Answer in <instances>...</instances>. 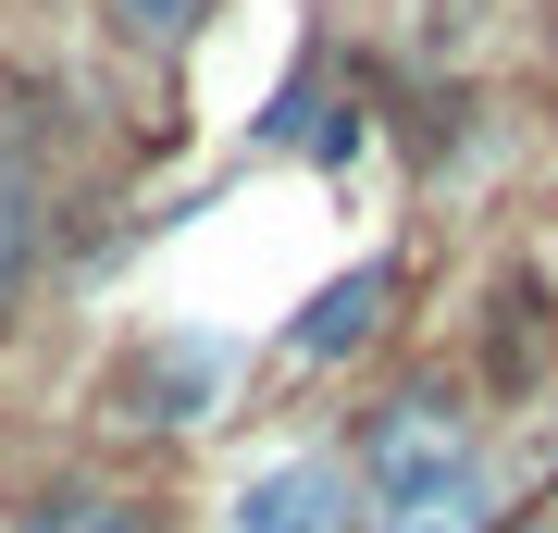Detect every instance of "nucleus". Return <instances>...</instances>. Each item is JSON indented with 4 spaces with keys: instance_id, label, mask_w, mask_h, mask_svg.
Masks as SVG:
<instances>
[{
    "instance_id": "obj_1",
    "label": "nucleus",
    "mask_w": 558,
    "mask_h": 533,
    "mask_svg": "<svg viewBox=\"0 0 558 533\" xmlns=\"http://www.w3.org/2000/svg\"><path fill=\"white\" fill-rule=\"evenodd\" d=\"M223 385H236V348H223V336H149L137 360H124V422L186 435V422L223 410Z\"/></svg>"
},
{
    "instance_id": "obj_2",
    "label": "nucleus",
    "mask_w": 558,
    "mask_h": 533,
    "mask_svg": "<svg viewBox=\"0 0 558 533\" xmlns=\"http://www.w3.org/2000/svg\"><path fill=\"white\" fill-rule=\"evenodd\" d=\"M360 472L385 484V509H398V496L459 484V472H472V447H459V410H447V397H398V410L360 435Z\"/></svg>"
},
{
    "instance_id": "obj_3",
    "label": "nucleus",
    "mask_w": 558,
    "mask_h": 533,
    "mask_svg": "<svg viewBox=\"0 0 558 533\" xmlns=\"http://www.w3.org/2000/svg\"><path fill=\"white\" fill-rule=\"evenodd\" d=\"M336 521H348V472L336 459H274L223 509V533H336Z\"/></svg>"
},
{
    "instance_id": "obj_4",
    "label": "nucleus",
    "mask_w": 558,
    "mask_h": 533,
    "mask_svg": "<svg viewBox=\"0 0 558 533\" xmlns=\"http://www.w3.org/2000/svg\"><path fill=\"white\" fill-rule=\"evenodd\" d=\"M385 286H398L385 261H360L348 286H323L311 311H299V360H348V348H373V323H385Z\"/></svg>"
},
{
    "instance_id": "obj_5",
    "label": "nucleus",
    "mask_w": 558,
    "mask_h": 533,
    "mask_svg": "<svg viewBox=\"0 0 558 533\" xmlns=\"http://www.w3.org/2000/svg\"><path fill=\"white\" fill-rule=\"evenodd\" d=\"M385 533H484V472H459V484H435V496H398Z\"/></svg>"
},
{
    "instance_id": "obj_6",
    "label": "nucleus",
    "mask_w": 558,
    "mask_h": 533,
    "mask_svg": "<svg viewBox=\"0 0 558 533\" xmlns=\"http://www.w3.org/2000/svg\"><path fill=\"white\" fill-rule=\"evenodd\" d=\"M100 13L124 25V38H186V25L211 13V0H100Z\"/></svg>"
},
{
    "instance_id": "obj_7",
    "label": "nucleus",
    "mask_w": 558,
    "mask_h": 533,
    "mask_svg": "<svg viewBox=\"0 0 558 533\" xmlns=\"http://www.w3.org/2000/svg\"><path fill=\"white\" fill-rule=\"evenodd\" d=\"M38 533H137V509H112V496H62V509H38Z\"/></svg>"
},
{
    "instance_id": "obj_8",
    "label": "nucleus",
    "mask_w": 558,
    "mask_h": 533,
    "mask_svg": "<svg viewBox=\"0 0 558 533\" xmlns=\"http://www.w3.org/2000/svg\"><path fill=\"white\" fill-rule=\"evenodd\" d=\"M521 533H558V521H521Z\"/></svg>"
},
{
    "instance_id": "obj_9",
    "label": "nucleus",
    "mask_w": 558,
    "mask_h": 533,
    "mask_svg": "<svg viewBox=\"0 0 558 533\" xmlns=\"http://www.w3.org/2000/svg\"><path fill=\"white\" fill-rule=\"evenodd\" d=\"M0 298H13V286H0Z\"/></svg>"
}]
</instances>
